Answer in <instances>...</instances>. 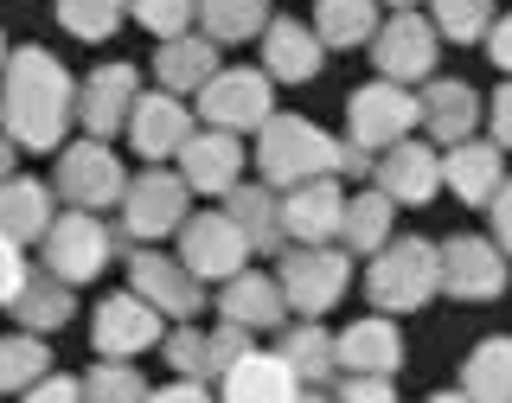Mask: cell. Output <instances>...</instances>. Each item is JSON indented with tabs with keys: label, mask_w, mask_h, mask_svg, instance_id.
Masks as SVG:
<instances>
[{
	"label": "cell",
	"mask_w": 512,
	"mask_h": 403,
	"mask_svg": "<svg viewBox=\"0 0 512 403\" xmlns=\"http://www.w3.org/2000/svg\"><path fill=\"white\" fill-rule=\"evenodd\" d=\"M71 122H77L71 71L45 45L7 52V71H0V128L20 141V154H58Z\"/></svg>",
	"instance_id": "6da1fadb"
},
{
	"label": "cell",
	"mask_w": 512,
	"mask_h": 403,
	"mask_svg": "<svg viewBox=\"0 0 512 403\" xmlns=\"http://www.w3.org/2000/svg\"><path fill=\"white\" fill-rule=\"evenodd\" d=\"M436 295H442V244L391 231V244L372 250V263H365V301L378 314H416Z\"/></svg>",
	"instance_id": "7a4b0ae2"
},
{
	"label": "cell",
	"mask_w": 512,
	"mask_h": 403,
	"mask_svg": "<svg viewBox=\"0 0 512 403\" xmlns=\"http://www.w3.org/2000/svg\"><path fill=\"white\" fill-rule=\"evenodd\" d=\"M314 173H340V135L314 128L308 116H288L276 109L256 128V180H269L276 192L314 180Z\"/></svg>",
	"instance_id": "3957f363"
},
{
	"label": "cell",
	"mask_w": 512,
	"mask_h": 403,
	"mask_svg": "<svg viewBox=\"0 0 512 403\" xmlns=\"http://www.w3.org/2000/svg\"><path fill=\"white\" fill-rule=\"evenodd\" d=\"M128 244V237L116 231V224H103V212H84V205H71V212L52 218V231L39 237V263L52 269L58 282H96L109 263H116V250Z\"/></svg>",
	"instance_id": "277c9868"
},
{
	"label": "cell",
	"mask_w": 512,
	"mask_h": 403,
	"mask_svg": "<svg viewBox=\"0 0 512 403\" xmlns=\"http://www.w3.org/2000/svg\"><path fill=\"white\" fill-rule=\"evenodd\" d=\"M116 212H122L116 231L128 244H160V237H180V224L192 218V186L180 167L148 160V173H128V192Z\"/></svg>",
	"instance_id": "5b68a950"
},
{
	"label": "cell",
	"mask_w": 512,
	"mask_h": 403,
	"mask_svg": "<svg viewBox=\"0 0 512 403\" xmlns=\"http://www.w3.org/2000/svg\"><path fill=\"white\" fill-rule=\"evenodd\" d=\"M276 282H282V295H288V314H327L333 301L346 295V282H352V256L346 244H282L276 256Z\"/></svg>",
	"instance_id": "8992f818"
},
{
	"label": "cell",
	"mask_w": 512,
	"mask_h": 403,
	"mask_svg": "<svg viewBox=\"0 0 512 403\" xmlns=\"http://www.w3.org/2000/svg\"><path fill=\"white\" fill-rule=\"evenodd\" d=\"M372 64H378V77H391V84H429L436 77V58H442V32L429 13H416V7H391L378 20L372 32Z\"/></svg>",
	"instance_id": "52a82bcc"
},
{
	"label": "cell",
	"mask_w": 512,
	"mask_h": 403,
	"mask_svg": "<svg viewBox=\"0 0 512 403\" xmlns=\"http://www.w3.org/2000/svg\"><path fill=\"white\" fill-rule=\"evenodd\" d=\"M52 192L64 205H84V212H116L122 192H128V167L109 154V141H64L58 167H52Z\"/></svg>",
	"instance_id": "ba28073f"
},
{
	"label": "cell",
	"mask_w": 512,
	"mask_h": 403,
	"mask_svg": "<svg viewBox=\"0 0 512 403\" xmlns=\"http://www.w3.org/2000/svg\"><path fill=\"white\" fill-rule=\"evenodd\" d=\"M199 116L212 128L256 135L276 116V77L256 71V64H218V77H205V90H199Z\"/></svg>",
	"instance_id": "9c48e42d"
},
{
	"label": "cell",
	"mask_w": 512,
	"mask_h": 403,
	"mask_svg": "<svg viewBox=\"0 0 512 403\" xmlns=\"http://www.w3.org/2000/svg\"><path fill=\"white\" fill-rule=\"evenodd\" d=\"M167 333V314L154 308L141 288H122V295H103V308L90 314V346L96 359H141V352L160 346Z\"/></svg>",
	"instance_id": "30bf717a"
},
{
	"label": "cell",
	"mask_w": 512,
	"mask_h": 403,
	"mask_svg": "<svg viewBox=\"0 0 512 403\" xmlns=\"http://www.w3.org/2000/svg\"><path fill=\"white\" fill-rule=\"evenodd\" d=\"M410 128H423V103L410 96V84L378 77V84L346 96V135L365 141V148H391V141L410 135Z\"/></svg>",
	"instance_id": "8fae6325"
},
{
	"label": "cell",
	"mask_w": 512,
	"mask_h": 403,
	"mask_svg": "<svg viewBox=\"0 0 512 403\" xmlns=\"http://www.w3.org/2000/svg\"><path fill=\"white\" fill-rule=\"evenodd\" d=\"M180 263L192 269L199 282H224L250 263V237L231 212H192L180 224Z\"/></svg>",
	"instance_id": "7c38bea8"
},
{
	"label": "cell",
	"mask_w": 512,
	"mask_h": 403,
	"mask_svg": "<svg viewBox=\"0 0 512 403\" xmlns=\"http://www.w3.org/2000/svg\"><path fill=\"white\" fill-rule=\"evenodd\" d=\"M122 263H128V288H141V295H148L167 320H192V314H205V282L192 276L180 256H160L154 244H135V250L122 256Z\"/></svg>",
	"instance_id": "4fadbf2b"
},
{
	"label": "cell",
	"mask_w": 512,
	"mask_h": 403,
	"mask_svg": "<svg viewBox=\"0 0 512 403\" xmlns=\"http://www.w3.org/2000/svg\"><path fill=\"white\" fill-rule=\"evenodd\" d=\"M180 160V173H186V186H192V199H224L237 180H244V135L237 128H192L186 135V148L173 154Z\"/></svg>",
	"instance_id": "5bb4252c"
},
{
	"label": "cell",
	"mask_w": 512,
	"mask_h": 403,
	"mask_svg": "<svg viewBox=\"0 0 512 403\" xmlns=\"http://www.w3.org/2000/svg\"><path fill=\"white\" fill-rule=\"evenodd\" d=\"M442 295L448 301H493L506 295V250L493 237H448L442 244Z\"/></svg>",
	"instance_id": "9a60e30c"
},
{
	"label": "cell",
	"mask_w": 512,
	"mask_h": 403,
	"mask_svg": "<svg viewBox=\"0 0 512 403\" xmlns=\"http://www.w3.org/2000/svg\"><path fill=\"white\" fill-rule=\"evenodd\" d=\"M141 96V71L135 64H96V71L77 84V128L96 141H116L128 128V109Z\"/></svg>",
	"instance_id": "2e32d148"
},
{
	"label": "cell",
	"mask_w": 512,
	"mask_h": 403,
	"mask_svg": "<svg viewBox=\"0 0 512 403\" xmlns=\"http://www.w3.org/2000/svg\"><path fill=\"white\" fill-rule=\"evenodd\" d=\"M372 186L391 192L397 205H429L442 192V148L436 141H391V148H378V167H372Z\"/></svg>",
	"instance_id": "e0dca14e"
},
{
	"label": "cell",
	"mask_w": 512,
	"mask_h": 403,
	"mask_svg": "<svg viewBox=\"0 0 512 403\" xmlns=\"http://www.w3.org/2000/svg\"><path fill=\"white\" fill-rule=\"evenodd\" d=\"M340 212H346L340 173H314V180H301V186L282 192L288 244H340Z\"/></svg>",
	"instance_id": "ac0fdd59"
},
{
	"label": "cell",
	"mask_w": 512,
	"mask_h": 403,
	"mask_svg": "<svg viewBox=\"0 0 512 403\" xmlns=\"http://www.w3.org/2000/svg\"><path fill=\"white\" fill-rule=\"evenodd\" d=\"M199 109H186V96H173V90H141L135 96V109H128V141H135V154L141 160H173L186 148V135L199 122Z\"/></svg>",
	"instance_id": "d6986e66"
},
{
	"label": "cell",
	"mask_w": 512,
	"mask_h": 403,
	"mask_svg": "<svg viewBox=\"0 0 512 403\" xmlns=\"http://www.w3.org/2000/svg\"><path fill=\"white\" fill-rule=\"evenodd\" d=\"M263 71L276 77V84H314V77L327 71V45H320V32L308 20L269 13V26H263Z\"/></svg>",
	"instance_id": "ffe728a7"
},
{
	"label": "cell",
	"mask_w": 512,
	"mask_h": 403,
	"mask_svg": "<svg viewBox=\"0 0 512 403\" xmlns=\"http://www.w3.org/2000/svg\"><path fill=\"white\" fill-rule=\"evenodd\" d=\"M333 359L340 372H391L404 365V333H397V314H359L352 327L333 333Z\"/></svg>",
	"instance_id": "44dd1931"
},
{
	"label": "cell",
	"mask_w": 512,
	"mask_h": 403,
	"mask_svg": "<svg viewBox=\"0 0 512 403\" xmlns=\"http://www.w3.org/2000/svg\"><path fill=\"white\" fill-rule=\"evenodd\" d=\"M416 103H423V135L436 141V148H455V141H468L474 122L487 116V103H480L474 84H461V77H429Z\"/></svg>",
	"instance_id": "7402d4cb"
},
{
	"label": "cell",
	"mask_w": 512,
	"mask_h": 403,
	"mask_svg": "<svg viewBox=\"0 0 512 403\" xmlns=\"http://www.w3.org/2000/svg\"><path fill=\"white\" fill-rule=\"evenodd\" d=\"M506 180V148L500 141H455V148H442V186L455 192L461 205H487L493 186Z\"/></svg>",
	"instance_id": "603a6c76"
},
{
	"label": "cell",
	"mask_w": 512,
	"mask_h": 403,
	"mask_svg": "<svg viewBox=\"0 0 512 403\" xmlns=\"http://www.w3.org/2000/svg\"><path fill=\"white\" fill-rule=\"evenodd\" d=\"M218 314L224 320H244V327H256V333H276L282 320H288V295H282L276 276H256V269L244 263L237 276L218 282Z\"/></svg>",
	"instance_id": "cb8c5ba5"
},
{
	"label": "cell",
	"mask_w": 512,
	"mask_h": 403,
	"mask_svg": "<svg viewBox=\"0 0 512 403\" xmlns=\"http://www.w3.org/2000/svg\"><path fill=\"white\" fill-rule=\"evenodd\" d=\"M218 391L231 397V403H288V397H301V378H295V365H288L282 352L250 346L244 359L218 378Z\"/></svg>",
	"instance_id": "d4e9b609"
},
{
	"label": "cell",
	"mask_w": 512,
	"mask_h": 403,
	"mask_svg": "<svg viewBox=\"0 0 512 403\" xmlns=\"http://www.w3.org/2000/svg\"><path fill=\"white\" fill-rule=\"evenodd\" d=\"M224 212L244 224L250 256H282V244H288V231H282V192L269 186V180H237L231 192H224Z\"/></svg>",
	"instance_id": "484cf974"
},
{
	"label": "cell",
	"mask_w": 512,
	"mask_h": 403,
	"mask_svg": "<svg viewBox=\"0 0 512 403\" xmlns=\"http://www.w3.org/2000/svg\"><path fill=\"white\" fill-rule=\"evenodd\" d=\"M218 39H205L199 26L180 32V39H160V52H154V77H160V90H173V96H199L205 90V77H218Z\"/></svg>",
	"instance_id": "4316f807"
},
{
	"label": "cell",
	"mask_w": 512,
	"mask_h": 403,
	"mask_svg": "<svg viewBox=\"0 0 512 403\" xmlns=\"http://www.w3.org/2000/svg\"><path fill=\"white\" fill-rule=\"evenodd\" d=\"M276 352L288 365H295V378H301V391L320 397V391H333V378H340V359H333V333L320 327V320H295V327H276Z\"/></svg>",
	"instance_id": "83f0119b"
},
{
	"label": "cell",
	"mask_w": 512,
	"mask_h": 403,
	"mask_svg": "<svg viewBox=\"0 0 512 403\" xmlns=\"http://www.w3.org/2000/svg\"><path fill=\"white\" fill-rule=\"evenodd\" d=\"M52 199L58 192L45 180L7 173V180H0V231H7L13 244H39V237L52 231Z\"/></svg>",
	"instance_id": "f1b7e54d"
},
{
	"label": "cell",
	"mask_w": 512,
	"mask_h": 403,
	"mask_svg": "<svg viewBox=\"0 0 512 403\" xmlns=\"http://www.w3.org/2000/svg\"><path fill=\"white\" fill-rule=\"evenodd\" d=\"M7 314L20 320L26 333H58V327H71L77 295H71V282H58V276H52V269H32L26 288L7 301Z\"/></svg>",
	"instance_id": "f546056e"
},
{
	"label": "cell",
	"mask_w": 512,
	"mask_h": 403,
	"mask_svg": "<svg viewBox=\"0 0 512 403\" xmlns=\"http://www.w3.org/2000/svg\"><path fill=\"white\" fill-rule=\"evenodd\" d=\"M391 231H397V199L378 192V186H359L346 199V212H340V244L352 256H372V250L391 244Z\"/></svg>",
	"instance_id": "4dcf8cb0"
},
{
	"label": "cell",
	"mask_w": 512,
	"mask_h": 403,
	"mask_svg": "<svg viewBox=\"0 0 512 403\" xmlns=\"http://www.w3.org/2000/svg\"><path fill=\"white\" fill-rule=\"evenodd\" d=\"M378 0H314V32L327 52H359L378 32Z\"/></svg>",
	"instance_id": "1f68e13d"
},
{
	"label": "cell",
	"mask_w": 512,
	"mask_h": 403,
	"mask_svg": "<svg viewBox=\"0 0 512 403\" xmlns=\"http://www.w3.org/2000/svg\"><path fill=\"white\" fill-rule=\"evenodd\" d=\"M461 397L474 403H512V333H493L461 365Z\"/></svg>",
	"instance_id": "d6a6232c"
},
{
	"label": "cell",
	"mask_w": 512,
	"mask_h": 403,
	"mask_svg": "<svg viewBox=\"0 0 512 403\" xmlns=\"http://www.w3.org/2000/svg\"><path fill=\"white\" fill-rule=\"evenodd\" d=\"M52 372V346L45 333H0V397H26L32 384Z\"/></svg>",
	"instance_id": "836d02e7"
},
{
	"label": "cell",
	"mask_w": 512,
	"mask_h": 403,
	"mask_svg": "<svg viewBox=\"0 0 512 403\" xmlns=\"http://www.w3.org/2000/svg\"><path fill=\"white\" fill-rule=\"evenodd\" d=\"M205 32V39L218 45H244V39H263L269 26V0H199V20H192Z\"/></svg>",
	"instance_id": "e575fe53"
},
{
	"label": "cell",
	"mask_w": 512,
	"mask_h": 403,
	"mask_svg": "<svg viewBox=\"0 0 512 403\" xmlns=\"http://www.w3.org/2000/svg\"><path fill=\"white\" fill-rule=\"evenodd\" d=\"M128 20V0H58V26L84 45H103Z\"/></svg>",
	"instance_id": "d590c367"
},
{
	"label": "cell",
	"mask_w": 512,
	"mask_h": 403,
	"mask_svg": "<svg viewBox=\"0 0 512 403\" xmlns=\"http://www.w3.org/2000/svg\"><path fill=\"white\" fill-rule=\"evenodd\" d=\"M84 397H96V403H141V397H154V384L141 378L128 359H96L84 372Z\"/></svg>",
	"instance_id": "8d00e7d4"
},
{
	"label": "cell",
	"mask_w": 512,
	"mask_h": 403,
	"mask_svg": "<svg viewBox=\"0 0 512 403\" xmlns=\"http://www.w3.org/2000/svg\"><path fill=\"white\" fill-rule=\"evenodd\" d=\"M429 20H436L442 39L455 45H480L493 26V0H429Z\"/></svg>",
	"instance_id": "74e56055"
},
{
	"label": "cell",
	"mask_w": 512,
	"mask_h": 403,
	"mask_svg": "<svg viewBox=\"0 0 512 403\" xmlns=\"http://www.w3.org/2000/svg\"><path fill=\"white\" fill-rule=\"evenodd\" d=\"M128 20H141L154 39H180L199 20V0H128Z\"/></svg>",
	"instance_id": "f35d334b"
},
{
	"label": "cell",
	"mask_w": 512,
	"mask_h": 403,
	"mask_svg": "<svg viewBox=\"0 0 512 403\" xmlns=\"http://www.w3.org/2000/svg\"><path fill=\"white\" fill-rule=\"evenodd\" d=\"M250 346H256V327H244V320H218V327L205 333V372L224 378V372H231V365L244 359Z\"/></svg>",
	"instance_id": "ab89813d"
},
{
	"label": "cell",
	"mask_w": 512,
	"mask_h": 403,
	"mask_svg": "<svg viewBox=\"0 0 512 403\" xmlns=\"http://www.w3.org/2000/svg\"><path fill=\"white\" fill-rule=\"evenodd\" d=\"M160 359H167L173 372H199V378H212V372H205V327H192V320H180V327L160 333Z\"/></svg>",
	"instance_id": "60d3db41"
},
{
	"label": "cell",
	"mask_w": 512,
	"mask_h": 403,
	"mask_svg": "<svg viewBox=\"0 0 512 403\" xmlns=\"http://www.w3.org/2000/svg\"><path fill=\"white\" fill-rule=\"evenodd\" d=\"M333 397H346V403H391L397 378L391 372H340L333 378Z\"/></svg>",
	"instance_id": "b9f144b4"
},
{
	"label": "cell",
	"mask_w": 512,
	"mask_h": 403,
	"mask_svg": "<svg viewBox=\"0 0 512 403\" xmlns=\"http://www.w3.org/2000/svg\"><path fill=\"white\" fill-rule=\"evenodd\" d=\"M26 276H32V263H26V244H13V237L0 231V308H7V301L26 288Z\"/></svg>",
	"instance_id": "7bdbcfd3"
},
{
	"label": "cell",
	"mask_w": 512,
	"mask_h": 403,
	"mask_svg": "<svg viewBox=\"0 0 512 403\" xmlns=\"http://www.w3.org/2000/svg\"><path fill=\"white\" fill-rule=\"evenodd\" d=\"M480 212H487V237L506 250V263H512V180H500V186H493V199L480 205Z\"/></svg>",
	"instance_id": "ee69618b"
},
{
	"label": "cell",
	"mask_w": 512,
	"mask_h": 403,
	"mask_svg": "<svg viewBox=\"0 0 512 403\" xmlns=\"http://www.w3.org/2000/svg\"><path fill=\"white\" fill-rule=\"evenodd\" d=\"M372 167H378V148H365V141H352V135H340V180H352V186H365V180H372Z\"/></svg>",
	"instance_id": "f6af8a7d"
},
{
	"label": "cell",
	"mask_w": 512,
	"mask_h": 403,
	"mask_svg": "<svg viewBox=\"0 0 512 403\" xmlns=\"http://www.w3.org/2000/svg\"><path fill=\"white\" fill-rule=\"evenodd\" d=\"M487 128H493V141H500V148H512V77L487 96Z\"/></svg>",
	"instance_id": "bcb514c9"
},
{
	"label": "cell",
	"mask_w": 512,
	"mask_h": 403,
	"mask_svg": "<svg viewBox=\"0 0 512 403\" xmlns=\"http://www.w3.org/2000/svg\"><path fill=\"white\" fill-rule=\"evenodd\" d=\"M26 397H39V403H77V397H84V378H64V372H45V378L32 384Z\"/></svg>",
	"instance_id": "7dc6e473"
},
{
	"label": "cell",
	"mask_w": 512,
	"mask_h": 403,
	"mask_svg": "<svg viewBox=\"0 0 512 403\" xmlns=\"http://www.w3.org/2000/svg\"><path fill=\"white\" fill-rule=\"evenodd\" d=\"M480 45H487V58L512 77V13H493V26H487V39H480Z\"/></svg>",
	"instance_id": "c3c4849f"
},
{
	"label": "cell",
	"mask_w": 512,
	"mask_h": 403,
	"mask_svg": "<svg viewBox=\"0 0 512 403\" xmlns=\"http://www.w3.org/2000/svg\"><path fill=\"white\" fill-rule=\"evenodd\" d=\"M205 391H212V378H199V372H173V384H160V403H199Z\"/></svg>",
	"instance_id": "681fc988"
},
{
	"label": "cell",
	"mask_w": 512,
	"mask_h": 403,
	"mask_svg": "<svg viewBox=\"0 0 512 403\" xmlns=\"http://www.w3.org/2000/svg\"><path fill=\"white\" fill-rule=\"evenodd\" d=\"M13 160H20V141H13L7 128H0V180H7V173H13Z\"/></svg>",
	"instance_id": "f907efd6"
},
{
	"label": "cell",
	"mask_w": 512,
	"mask_h": 403,
	"mask_svg": "<svg viewBox=\"0 0 512 403\" xmlns=\"http://www.w3.org/2000/svg\"><path fill=\"white\" fill-rule=\"evenodd\" d=\"M378 7H416V0H378Z\"/></svg>",
	"instance_id": "816d5d0a"
},
{
	"label": "cell",
	"mask_w": 512,
	"mask_h": 403,
	"mask_svg": "<svg viewBox=\"0 0 512 403\" xmlns=\"http://www.w3.org/2000/svg\"><path fill=\"white\" fill-rule=\"evenodd\" d=\"M0 71H7V39H0Z\"/></svg>",
	"instance_id": "f5cc1de1"
}]
</instances>
